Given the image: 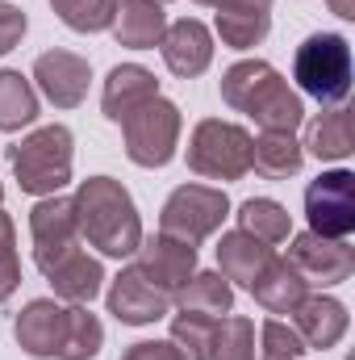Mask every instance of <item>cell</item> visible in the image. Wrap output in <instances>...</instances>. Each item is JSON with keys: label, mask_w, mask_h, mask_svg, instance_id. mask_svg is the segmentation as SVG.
Masks as SVG:
<instances>
[{"label": "cell", "mask_w": 355, "mask_h": 360, "mask_svg": "<svg viewBox=\"0 0 355 360\" xmlns=\"http://www.w3.org/2000/svg\"><path fill=\"white\" fill-rule=\"evenodd\" d=\"M213 327H217V319H209V314H192V310H180L176 319H172V344H176L188 360H209Z\"/></svg>", "instance_id": "obj_32"}, {"label": "cell", "mask_w": 355, "mask_h": 360, "mask_svg": "<svg viewBox=\"0 0 355 360\" xmlns=\"http://www.w3.org/2000/svg\"><path fill=\"white\" fill-rule=\"evenodd\" d=\"M247 117H255V126H260V130L293 134V130L305 122V101H301V92L288 89V80H284V76H276V80L255 96V105L247 109Z\"/></svg>", "instance_id": "obj_22"}, {"label": "cell", "mask_w": 355, "mask_h": 360, "mask_svg": "<svg viewBox=\"0 0 355 360\" xmlns=\"http://www.w3.org/2000/svg\"><path fill=\"white\" fill-rule=\"evenodd\" d=\"M301 151H309L322 164H339L355 151V134H351V109L347 105H330L326 113H318L305 126V143Z\"/></svg>", "instance_id": "obj_20"}, {"label": "cell", "mask_w": 355, "mask_h": 360, "mask_svg": "<svg viewBox=\"0 0 355 360\" xmlns=\"http://www.w3.org/2000/svg\"><path fill=\"white\" fill-rule=\"evenodd\" d=\"M284 260L301 272L309 285L330 289V285L351 281L355 248H351V239H326V235L301 231V235H288V256Z\"/></svg>", "instance_id": "obj_9"}, {"label": "cell", "mask_w": 355, "mask_h": 360, "mask_svg": "<svg viewBox=\"0 0 355 360\" xmlns=\"http://www.w3.org/2000/svg\"><path fill=\"white\" fill-rule=\"evenodd\" d=\"M76 222H80V239L96 248L100 256L126 260L138 252L142 243V218L138 205L130 197V188L113 176H88L76 188Z\"/></svg>", "instance_id": "obj_1"}, {"label": "cell", "mask_w": 355, "mask_h": 360, "mask_svg": "<svg viewBox=\"0 0 355 360\" xmlns=\"http://www.w3.org/2000/svg\"><path fill=\"white\" fill-rule=\"evenodd\" d=\"M55 17L76 30V34H100L113 25V13H117V0H51Z\"/></svg>", "instance_id": "obj_30"}, {"label": "cell", "mask_w": 355, "mask_h": 360, "mask_svg": "<svg viewBox=\"0 0 355 360\" xmlns=\"http://www.w3.org/2000/svg\"><path fill=\"white\" fill-rule=\"evenodd\" d=\"M217 13H272V0H217Z\"/></svg>", "instance_id": "obj_37"}, {"label": "cell", "mask_w": 355, "mask_h": 360, "mask_svg": "<svg viewBox=\"0 0 355 360\" xmlns=\"http://www.w3.org/2000/svg\"><path fill=\"white\" fill-rule=\"evenodd\" d=\"M159 51H163V63H168L172 76H180V80H196V76L213 63V34H209L205 21L180 17V21H168Z\"/></svg>", "instance_id": "obj_14"}, {"label": "cell", "mask_w": 355, "mask_h": 360, "mask_svg": "<svg viewBox=\"0 0 355 360\" xmlns=\"http://www.w3.org/2000/svg\"><path fill=\"white\" fill-rule=\"evenodd\" d=\"M305 352L309 348H305V340L297 335L293 323L267 319L264 327H260V352H255V360H301Z\"/></svg>", "instance_id": "obj_33"}, {"label": "cell", "mask_w": 355, "mask_h": 360, "mask_svg": "<svg viewBox=\"0 0 355 360\" xmlns=\"http://www.w3.org/2000/svg\"><path fill=\"white\" fill-rule=\"evenodd\" d=\"M180 130H184V117H180L176 101L155 96V101L138 105L121 122V143H126L130 164H138V168H168L180 147Z\"/></svg>", "instance_id": "obj_5"}, {"label": "cell", "mask_w": 355, "mask_h": 360, "mask_svg": "<svg viewBox=\"0 0 355 360\" xmlns=\"http://www.w3.org/2000/svg\"><path fill=\"white\" fill-rule=\"evenodd\" d=\"M230 218V197L226 188L213 184H180L159 210V231L172 235L180 243H205L209 235L222 231V222Z\"/></svg>", "instance_id": "obj_6"}, {"label": "cell", "mask_w": 355, "mask_h": 360, "mask_svg": "<svg viewBox=\"0 0 355 360\" xmlns=\"http://www.w3.org/2000/svg\"><path fill=\"white\" fill-rule=\"evenodd\" d=\"M21 285V260H17V231H13V218L0 210V306L17 293Z\"/></svg>", "instance_id": "obj_34"}, {"label": "cell", "mask_w": 355, "mask_h": 360, "mask_svg": "<svg viewBox=\"0 0 355 360\" xmlns=\"http://www.w3.org/2000/svg\"><path fill=\"white\" fill-rule=\"evenodd\" d=\"M196 4H217V0H196Z\"/></svg>", "instance_id": "obj_39"}, {"label": "cell", "mask_w": 355, "mask_h": 360, "mask_svg": "<svg viewBox=\"0 0 355 360\" xmlns=\"http://www.w3.org/2000/svg\"><path fill=\"white\" fill-rule=\"evenodd\" d=\"M0 201H4V188H0Z\"/></svg>", "instance_id": "obj_40"}, {"label": "cell", "mask_w": 355, "mask_h": 360, "mask_svg": "<svg viewBox=\"0 0 355 360\" xmlns=\"http://www.w3.org/2000/svg\"><path fill=\"white\" fill-rule=\"evenodd\" d=\"M63 327H67V306L59 297H34L17 323L13 335L21 344V352L34 360H59V344H63Z\"/></svg>", "instance_id": "obj_13"}, {"label": "cell", "mask_w": 355, "mask_h": 360, "mask_svg": "<svg viewBox=\"0 0 355 360\" xmlns=\"http://www.w3.org/2000/svg\"><path fill=\"white\" fill-rule=\"evenodd\" d=\"M105 306H109V314H113L117 323H126V327H151V323L168 319L176 302H172L168 293H159L134 264H126V269L109 281Z\"/></svg>", "instance_id": "obj_11"}, {"label": "cell", "mask_w": 355, "mask_h": 360, "mask_svg": "<svg viewBox=\"0 0 355 360\" xmlns=\"http://www.w3.org/2000/svg\"><path fill=\"white\" fill-rule=\"evenodd\" d=\"M251 293H255V302L264 306L267 314H293V310L309 297V281L293 269L288 260L272 256V264L255 276Z\"/></svg>", "instance_id": "obj_21"}, {"label": "cell", "mask_w": 355, "mask_h": 360, "mask_svg": "<svg viewBox=\"0 0 355 360\" xmlns=\"http://www.w3.org/2000/svg\"><path fill=\"white\" fill-rule=\"evenodd\" d=\"M159 4H168V0H159Z\"/></svg>", "instance_id": "obj_41"}, {"label": "cell", "mask_w": 355, "mask_h": 360, "mask_svg": "<svg viewBox=\"0 0 355 360\" xmlns=\"http://www.w3.org/2000/svg\"><path fill=\"white\" fill-rule=\"evenodd\" d=\"M155 96H159V80H155L151 68H142V63H117V68L109 72V80H105L100 109H105L109 122L121 126L138 105H147V101H155Z\"/></svg>", "instance_id": "obj_16"}, {"label": "cell", "mask_w": 355, "mask_h": 360, "mask_svg": "<svg viewBox=\"0 0 355 360\" xmlns=\"http://www.w3.org/2000/svg\"><path fill=\"white\" fill-rule=\"evenodd\" d=\"M88 80H92V68L84 55H76V51H42L38 59H34V84L38 92L55 105V109H76V105H84V96H88Z\"/></svg>", "instance_id": "obj_12"}, {"label": "cell", "mask_w": 355, "mask_h": 360, "mask_svg": "<svg viewBox=\"0 0 355 360\" xmlns=\"http://www.w3.org/2000/svg\"><path fill=\"white\" fill-rule=\"evenodd\" d=\"M293 80L305 96L318 105H343L351 96L355 68H351V42L343 34H309L297 55H293Z\"/></svg>", "instance_id": "obj_3"}, {"label": "cell", "mask_w": 355, "mask_h": 360, "mask_svg": "<svg viewBox=\"0 0 355 360\" xmlns=\"http://www.w3.org/2000/svg\"><path fill=\"white\" fill-rule=\"evenodd\" d=\"M176 302H180V310L222 319V314L234 310V285L222 272H192V281L176 293Z\"/></svg>", "instance_id": "obj_26"}, {"label": "cell", "mask_w": 355, "mask_h": 360, "mask_svg": "<svg viewBox=\"0 0 355 360\" xmlns=\"http://www.w3.org/2000/svg\"><path fill=\"white\" fill-rule=\"evenodd\" d=\"M46 281H51V289H55V297L59 302H67V306H88L92 297L105 289V264L88 256L84 248H76L72 256H63L55 269L46 272Z\"/></svg>", "instance_id": "obj_19"}, {"label": "cell", "mask_w": 355, "mask_h": 360, "mask_svg": "<svg viewBox=\"0 0 355 360\" xmlns=\"http://www.w3.org/2000/svg\"><path fill=\"white\" fill-rule=\"evenodd\" d=\"M134 269L142 272L159 293H168L172 302H176V293L192 281V272H196V248L192 243H180L172 235H142V243H138V252H134Z\"/></svg>", "instance_id": "obj_10"}, {"label": "cell", "mask_w": 355, "mask_h": 360, "mask_svg": "<svg viewBox=\"0 0 355 360\" xmlns=\"http://www.w3.org/2000/svg\"><path fill=\"white\" fill-rule=\"evenodd\" d=\"M234 218H239V231L255 235V239L267 243V248L288 243V235H293V218H288V210H284L280 201H272V197H247V201L239 205Z\"/></svg>", "instance_id": "obj_25"}, {"label": "cell", "mask_w": 355, "mask_h": 360, "mask_svg": "<svg viewBox=\"0 0 355 360\" xmlns=\"http://www.w3.org/2000/svg\"><path fill=\"white\" fill-rule=\"evenodd\" d=\"M305 151L293 134L280 130H260V139H251V168L264 180H288L301 172Z\"/></svg>", "instance_id": "obj_23"}, {"label": "cell", "mask_w": 355, "mask_h": 360, "mask_svg": "<svg viewBox=\"0 0 355 360\" xmlns=\"http://www.w3.org/2000/svg\"><path fill=\"white\" fill-rule=\"evenodd\" d=\"M188 168L201 180H243L251 172V134L222 117L196 122L188 134Z\"/></svg>", "instance_id": "obj_4"}, {"label": "cell", "mask_w": 355, "mask_h": 360, "mask_svg": "<svg viewBox=\"0 0 355 360\" xmlns=\"http://www.w3.org/2000/svg\"><path fill=\"white\" fill-rule=\"evenodd\" d=\"M25 25H29V21H25V13H21L13 0H0V59H4L21 38H25Z\"/></svg>", "instance_id": "obj_35"}, {"label": "cell", "mask_w": 355, "mask_h": 360, "mask_svg": "<svg viewBox=\"0 0 355 360\" xmlns=\"http://www.w3.org/2000/svg\"><path fill=\"white\" fill-rule=\"evenodd\" d=\"M121 360H188L172 340H142V344H130Z\"/></svg>", "instance_id": "obj_36"}, {"label": "cell", "mask_w": 355, "mask_h": 360, "mask_svg": "<svg viewBox=\"0 0 355 360\" xmlns=\"http://www.w3.org/2000/svg\"><path fill=\"white\" fill-rule=\"evenodd\" d=\"M209 360H255V323L243 314H222L213 327Z\"/></svg>", "instance_id": "obj_29"}, {"label": "cell", "mask_w": 355, "mask_h": 360, "mask_svg": "<svg viewBox=\"0 0 355 360\" xmlns=\"http://www.w3.org/2000/svg\"><path fill=\"white\" fill-rule=\"evenodd\" d=\"M326 4H330V13L343 17V21H351L355 17V0H326Z\"/></svg>", "instance_id": "obj_38"}, {"label": "cell", "mask_w": 355, "mask_h": 360, "mask_svg": "<svg viewBox=\"0 0 355 360\" xmlns=\"http://www.w3.org/2000/svg\"><path fill=\"white\" fill-rule=\"evenodd\" d=\"M113 38L117 46H130V51H155L163 42V30H168V13L159 0H117V13H113Z\"/></svg>", "instance_id": "obj_17"}, {"label": "cell", "mask_w": 355, "mask_h": 360, "mask_svg": "<svg viewBox=\"0 0 355 360\" xmlns=\"http://www.w3.org/2000/svg\"><path fill=\"white\" fill-rule=\"evenodd\" d=\"M105 348V327L88 306H67V327H63V344L59 360H96Z\"/></svg>", "instance_id": "obj_28"}, {"label": "cell", "mask_w": 355, "mask_h": 360, "mask_svg": "<svg viewBox=\"0 0 355 360\" xmlns=\"http://www.w3.org/2000/svg\"><path fill=\"white\" fill-rule=\"evenodd\" d=\"M280 72L267 63V59H239L222 72V101L234 109V113H247L255 105V96L276 80Z\"/></svg>", "instance_id": "obj_24"}, {"label": "cell", "mask_w": 355, "mask_h": 360, "mask_svg": "<svg viewBox=\"0 0 355 360\" xmlns=\"http://www.w3.org/2000/svg\"><path fill=\"white\" fill-rule=\"evenodd\" d=\"M272 30V13H217V38L230 51L260 46Z\"/></svg>", "instance_id": "obj_31"}, {"label": "cell", "mask_w": 355, "mask_h": 360, "mask_svg": "<svg viewBox=\"0 0 355 360\" xmlns=\"http://www.w3.org/2000/svg\"><path fill=\"white\" fill-rule=\"evenodd\" d=\"M38 122V92L34 80H25L21 72L4 68L0 72V130L13 134V130H25Z\"/></svg>", "instance_id": "obj_27"}, {"label": "cell", "mask_w": 355, "mask_h": 360, "mask_svg": "<svg viewBox=\"0 0 355 360\" xmlns=\"http://www.w3.org/2000/svg\"><path fill=\"white\" fill-rule=\"evenodd\" d=\"M72 160H76V139L67 126H38L21 143L8 147V168L21 193L29 197H51L72 180Z\"/></svg>", "instance_id": "obj_2"}, {"label": "cell", "mask_w": 355, "mask_h": 360, "mask_svg": "<svg viewBox=\"0 0 355 360\" xmlns=\"http://www.w3.org/2000/svg\"><path fill=\"white\" fill-rule=\"evenodd\" d=\"M29 239H34V264L51 272L63 256H72L84 239H80V222H76V201L72 197H38L29 210Z\"/></svg>", "instance_id": "obj_7"}, {"label": "cell", "mask_w": 355, "mask_h": 360, "mask_svg": "<svg viewBox=\"0 0 355 360\" xmlns=\"http://www.w3.org/2000/svg\"><path fill=\"white\" fill-rule=\"evenodd\" d=\"M305 218L314 235L326 239H351L355 235V172L335 168L309 180L305 188Z\"/></svg>", "instance_id": "obj_8"}, {"label": "cell", "mask_w": 355, "mask_h": 360, "mask_svg": "<svg viewBox=\"0 0 355 360\" xmlns=\"http://www.w3.org/2000/svg\"><path fill=\"white\" fill-rule=\"evenodd\" d=\"M272 248L260 243L255 235H247V231H226L222 239H217V272L230 281V285H243V289H251L255 285V276L272 264Z\"/></svg>", "instance_id": "obj_18"}, {"label": "cell", "mask_w": 355, "mask_h": 360, "mask_svg": "<svg viewBox=\"0 0 355 360\" xmlns=\"http://www.w3.org/2000/svg\"><path fill=\"white\" fill-rule=\"evenodd\" d=\"M347 306L339 302V297H330V293H309L297 310H293V327H297V335L305 340V348L309 352H326V348H335L343 335H347Z\"/></svg>", "instance_id": "obj_15"}]
</instances>
